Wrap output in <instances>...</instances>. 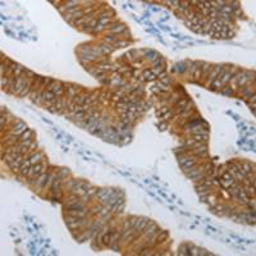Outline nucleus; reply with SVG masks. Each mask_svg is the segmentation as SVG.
Listing matches in <instances>:
<instances>
[{"instance_id": "f257e3e1", "label": "nucleus", "mask_w": 256, "mask_h": 256, "mask_svg": "<svg viewBox=\"0 0 256 256\" xmlns=\"http://www.w3.org/2000/svg\"><path fill=\"white\" fill-rule=\"evenodd\" d=\"M66 85L64 83H62L60 81H54L50 86H49L46 90L47 91H51V92H54L56 96L58 97H60V96H63V93H64V90H66Z\"/></svg>"}, {"instance_id": "f03ea898", "label": "nucleus", "mask_w": 256, "mask_h": 256, "mask_svg": "<svg viewBox=\"0 0 256 256\" xmlns=\"http://www.w3.org/2000/svg\"><path fill=\"white\" fill-rule=\"evenodd\" d=\"M160 227L156 224L154 220H150L147 222V224H146V227H145V229H144V237H150V236H152L154 233H156V232H160Z\"/></svg>"}, {"instance_id": "7ed1b4c3", "label": "nucleus", "mask_w": 256, "mask_h": 256, "mask_svg": "<svg viewBox=\"0 0 256 256\" xmlns=\"http://www.w3.org/2000/svg\"><path fill=\"white\" fill-rule=\"evenodd\" d=\"M222 66H223V64H214V66H213V69L210 71V73H209V74H208V78H206L205 83H204L206 87H209L210 85L213 83L215 79H217V76H218L219 71L222 69Z\"/></svg>"}, {"instance_id": "20e7f679", "label": "nucleus", "mask_w": 256, "mask_h": 256, "mask_svg": "<svg viewBox=\"0 0 256 256\" xmlns=\"http://www.w3.org/2000/svg\"><path fill=\"white\" fill-rule=\"evenodd\" d=\"M82 1L81 0H67V1L63 3L62 7H59V10L62 12V13H66L67 10L72 9V8H76V7H79Z\"/></svg>"}, {"instance_id": "39448f33", "label": "nucleus", "mask_w": 256, "mask_h": 256, "mask_svg": "<svg viewBox=\"0 0 256 256\" xmlns=\"http://www.w3.org/2000/svg\"><path fill=\"white\" fill-rule=\"evenodd\" d=\"M213 69V64H210L209 62H202L201 64V83L204 85L206 78H208V74L210 73V71Z\"/></svg>"}, {"instance_id": "423d86ee", "label": "nucleus", "mask_w": 256, "mask_h": 256, "mask_svg": "<svg viewBox=\"0 0 256 256\" xmlns=\"http://www.w3.org/2000/svg\"><path fill=\"white\" fill-rule=\"evenodd\" d=\"M23 160H24V156L23 155H19L15 160H13L10 164H8V165H9V168L12 169V172L15 173V174L19 173V169H21V165L23 163Z\"/></svg>"}, {"instance_id": "0eeeda50", "label": "nucleus", "mask_w": 256, "mask_h": 256, "mask_svg": "<svg viewBox=\"0 0 256 256\" xmlns=\"http://www.w3.org/2000/svg\"><path fill=\"white\" fill-rule=\"evenodd\" d=\"M31 166H32V164H31L30 159H24V160H23V163H22V165H21V169H19V174H21L22 177L27 178L28 172H30Z\"/></svg>"}, {"instance_id": "6e6552de", "label": "nucleus", "mask_w": 256, "mask_h": 256, "mask_svg": "<svg viewBox=\"0 0 256 256\" xmlns=\"http://www.w3.org/2000/svg\"><path fill=\"white\" fill-rule=\"evenodd\" d=\"M160 54H158V53L155 51V50H146V51H144V59H146V60H149V62H154V60H156V59H159L160 58Z\"/></svg>"}, {"instance_id": "1a4fd4ad", "label": "nucleus", "mask_w": 256, "mask_h": 256, "mask_svg": "<svg viewBox=\"0 0 256 256\" xmlns=\"http://www.w3.org/2000/svg\"><path fill=\"white\" fill-rule=\"evenodd\" d=\"M69 176H71V170L68 169V168H60V169H59V172L56 173V177L62 179L63 185L66 183V182H67L68 179H69V178H68Z\"/></svg>"}, {"instance_id": "9d476101", "label": "nucleus", "mask_w": 256, "mask_h": 256, "mask_svg": "<svg viewBox=\"0 0 256 256\" xmlns=\"http://www.w3.org/2000/svg\"><path fill=\"white\" fill-rule=\"evenodd\" d=\"M30 161L32 165H36V164H41L44 161V154L42 151H35L34 155L30 158Z\"/></svg>"}, {"instance_id": "9b49d317", "label": "nucleus", "mask_w": 256, "mask_h": 256, "mask_svg": "<svg viewBox=\"0 0 256 256\" xmlns=\"http://www.w3.org/2000/svg\"><path fill=\"white\" fill-rule=\"evenodd\" d=\"M150 220L149 218H146V217H139V219H137V223H136V227H135V229L136 230H139V232H144V229H145V227H146V224H147V222Z\"/></svg>"}, {"instance_id": "f8f14e48", "label": "nucleus", "mask_w": 256, "mask_h": 256, "mask_svg": "<svg viewBox=\"0 0 256 256\" xmlns=\"http://www.w3.org/2000/svg\"><path fill=\"white\" fill-rule=\"evenodd\" d=\"M124 31H127V27H125V24H124V23H118L114 28L109 30V34L115 35V36H120Z\"/></svg>"}, {"instance_id": "ddd939ff", "label": "nucleus", "mask_w": 256, "mask_h": 256, "mask_svg": "<svg viewBox=\"0 0 256 256\" xmlns=\"http://www.w3.org/2000/svg\"><path fill=\"white\" fill-rule=\"evenodd\" d=\"M99 47L101 49V51H103L104 55H106V54L109 55V54H112V53L115 50L114 46H112L110 44H106V42H100L99 44Z\"/></svg>"}, {"instance_id": "4468645a", "label": "nucleus", "mask_w": 256, "mask_h": 256, "mask_svg": "<svg viewBox=\"0 0 256 256\" xmlns=\"http://www.w3.org/2000/svg\"><path fill=\"white\" fill-rule=\"evenodd\" d=\"M197 10H195V8L191 5V7H188L187 9H185V12L182 13V15L185 17V21H191V19L193 18V15H195V13H196Z\"/></svg>"}, {"instance_id": "2eb2a0df", "label": "nucleus", "mask_w": 256, "mask_h": 256, "mask_svg": "<svg viewBox=\"0 0 256 256\" xmlns=\"http://www.w3.org/2000/svg\"><path fill=\"white\" fill-rule=\"evenodd\" d=\"M187 67H188V62H185V60H182V62L177 63L176 64V68H174V71H177L179 74H183L185 72H187Z\"/></svg>"}, {"instance_id": "dca6fc26", "label": "nucleus", "mask_w": 256, "mask_h": 256, "mask_svg": "<svg viewBox=\"0 0 256 256\" xmlns=\"http://www.w3.org/2000/svg\"><path fill=\"white\" fill-rule=\"evenodd\" d=\"M55 97H58L55 95L54 92H51V91H47V90H45L42 92V103H49V101H51V100H54Z\"/></svg>"}, {"instance_id": "f3484780", "label": "nucleus", "mask_w": 256, "mask_h": 256, "mask_svg": "<svg viewBox=\"0 0 256 256\" xmlns=\"http://www.w3.org/2000/svg\"><path fill=\"white\" fill-rule=\"evenodd\" d=\"M218 92L222 93V95H224V96H233L234 93H236V92L232 90V88H230L229 85H225V86H223Z\"/></svg>"}, {"instance_id": "a211bd4d", "label": "nucleus", "mask_w": 256, "mask_h": 256, "mask_svg": "<svg viewBox=\"0 0 256 256\" xmlns=\"http://www.w3.org/2000/svg\"><path fill=\"white\" fill-rule=\"evenodd\" d=\"M204 174L206 177H213L214 174V165L211 163H204Z\"/></svg>"}, {"instance_id": "6ab92c4d", "label": "nucleus", "mask_w": 256, "mask_h": 256, "mask_svg": "<svg viewBox=\"0 0 256 256\" xmlns=\"http://www.w3.org/2000/svg\"><path fill=\"white\" fill-rule=\"evenodd\" d=\"M191 156H192V155L190 154V151H187V152H183V154L177 155V160H178V163H179V165H182V164H185Z\"/></svg>"}, {"instance_id": "aec40b11", "label": "nucleus", "mask_w": 256, "mask_h": 256, "mask_svg": "<svg viewBox=\"0 0 256 256\" xmlns=\"http://www.w3.org/2000/svg\"><path fill=\"white\" fill-rule=\"evenodd\" d=\"M109 191H110V187H101V188H97V191H96V195H95V197L97 198V200H100L101 197H104L105 195H106Z\"/></svg>"}, {"instance_id": "412c9836", "label": "nucleus", "mask_w": 256, "mask_h": 256, "mask_svg": "<svg viewBox=\"0 0 256 256\" xmlns=\"http://www.w3.org/2000/svg\"><path fill=\"white\" fill-rule=\"evenodd\" d=\"M192 245L193 243H182L179 246V249H178V254L179 255H188V250Z\"/></svg>"}, {"instance_id": "4be33fe9", "label": "nucleus", "mask_w": 256, "mask_h": 256, "mask_svg": "<svg viewBox=\"0 0 256 256\" xmlns=\"http://www.w3.org/2000/svg\"><path fill=\"white\" fill-rule=\"evenodd\" d=\"M168 237H169V230H160L159 234H158V237H156V245L165 241V239H168Z\"/></svg>"}, {"instance_id": "5701e85b", "label": "nucleus", "mask_w": 256, "mask_h": 256, "mask_svg": "<svg viewBox=\"0 0 256 256\" xmlns=\"http://www.w3.org/2000/svg\"><path fill=\"white\" fill-rule=\"evenodd\" d=\"M211 192H213V191H211L210 188H208L206 191H202V192H198V198H200V202H205L206 198H208V196Z\"/></svg>"}, {"instance_id": "b1692460", "label": "nucleus", "mask_w": 256, "mask_h": 256, "mask_svg": "<svg viewBox=\"0 0 256 256\" xmlns=\"http://www.w3.org/2000/svg\"><path fill=\"white\" fill-rule=\"evenodd\" d=\"M128 45H131V42H129L128 40H117V41L114 42V49H117V47H125V46H128Z\"/></svg>"}, {"instance_id": "393cba45", "label": "nucleus", "mask_w": 256, "mask_h": 256, "mask_svg": "<svg viewBox=\"0 0 256 256\" xmlns=\"http://www.w3.org/2000/svg\"><path fill=\"white\" fill-rule=\"evenodd\" d=\"M31 137H34V131L28 128L26 132H23V133H22V136L19 137V140H21V141H24V140H28V139H31ZM21 141H19V142H21Z\"/></svg>"}, {"instance_id": "a878e982", "label": "nucleus", "mask_w": 256, "mask_h": 256, "mask_svg": "<svg viewBox=\"0 0 256 256\" xmlns=\"http://www.w3.org/2000/svg\"><path fill=\"white\" fill-rule=\"evenodd\" d=\"M144 78H145V81H150V82H151V81H154V79H156V76L155 74H152L151 73V71H145L144 72Z\"/></svg>"}, {"instance_id": "bb28decb", "label": "nucleus", "mask_w": 256, "mask_h": 256, "mask_svg": "<svg viewBox=\"0 0 256 256\" xmlns=\"http://www.w3.org/2000/svg\"><path fill=\"white\" fill-rule=\"evenodd\" d=\"M115 41H117V36H115V35L108 34L106 36H104V42H106V44H110V42H113V44H114Z\"/></svg>"}, {"instance_id": "cd10ccee", "label": "nucleus", "mask_w": 256, "mask_h": 256, "mask_svg": "<svg viewBox=\"0 0 256 256\" xmlns=\"http://www.w3.org/2000/svg\"><path fill=\"white\" fill-rule=\"evenodd\" d=\"M76 182H77V179H71V178H69V179H68V181L66 182V186H64V190H66L67 192H69V191L72 190V187L76 185Z\"/></svg>"}, {"instance_id": "c85d7f7f", "label": "nucleus", "mask_w": 256, "mask_h": 256, "mask_svg": "<svg viewBox=\"0 0 256 256\" xmlns=\"http://www.w3.org/2000/svg\"><path fill=\"white\" fill-rule=\"evenodd\" d=\"M105 30H108V26H103V24H97V26L92 30V34H100Z\"/></svg>"}, {"instance_id": "c756f323", "label": "nucleus", "mask_w": 256, "mask_h": 256, "mask_svg": "<svg viewBox=\"0 0 256 256\" xmlns=\"http://www.w3.org/2000/svg\"><path fill=\"white\" fill-rule=\"evenodd\" d=\"M168 112H169V106H166V105H165V106H160L159 110L156 112V115L158 117H163L165 113H168Z\"/></svg>"}, {"instance_id": "7c9ffc66", "label": "nucleus", "mask_w": 256, "mask_h": 256, "mask_svg": "<svg viewBox=\"0 0 256 256\" xmlns=\"http://www.w3.org/2000/svg\"><path fill=\"white\" fill-rule=\"evenodd\" d=\"M128 219H129V224H131V228L135 229V227H136V223H137V219H139V217H137V215H129Z\"/></svg>"}, {"instance_id": "2f4dec72", "label": "nucleus", "mask_w": 256, "mask_h": 256, "mask_svg": "<svg viewBox=\"0 0 256 256\" xmlns=\"http://www.w3.org/2000/svg\"><path fill=\"white\" fill-rule=\"evenodd\" d=\"M208 188H211V187H208L206 185H195V190H196V192H202V191H206Z\"/></svg>"}, {"instance_id": "473e14b6", "label": "nucleus", "mask_w": 256, "mask_h": 256, "mask_svg": "<svg viewBox=\"0 0 256 256\" xmlns=\"http://www.w3.org/2000/svg\"><path fill=\"white\" fill-rule=\"evenodd\" d=\"M210 30H211V24L208 22L205 24V26H202L201 27V34H204V35H208L209 32H210Z\"/></svg>"}, {"instance_id": "72a5a7b5", "label": "nucleus", "mask_w": 256, "mask_h": 256, "mask_svg": "<svg viewBox=\"0 0 256 256\" xmlns=\"http://www.w3.org/2000/svg\"><path fill=\"white\" fill-rule=\"evenodd\" d=\"M127 229H131V224H129V219L125 218L123 223H122V230H127Z\"/></svg>"}, {"instance_id": "f704fd0d", "label": "nucleus", "mask_w": 256, "mask_h": 256, "mask_svg": "<svg viewBox=\"0 0 256 256\" xmlns=\"http://www.w3.org/2000/svg\"><path fill=\"white\" fill-rule=\"evenodd\" d=\"M158 87H159V90H160L161 92H169V87L165 86V85H163L161 82L158 83Z\"/></svg>"}, {"instance_id": "c9c22d12", "label": "nucleus", "mask_w": 256, "mask_h": 256, "mask_svg": "<svg viewBox=\"0 0 256 256\" xmlns=\"http://www.w3.org/2000/svg\"><path fill=\"white\" fill-rule=\"evenodd\" d=\"M132 54H135V55H136V54H137V51H136V50H131V51H128L127 54H125V56H131ZM137 58H140V56H132L131 60H132V62H135V60H137Z\"/></svg>"}, {"instance_id": "e433bc0d", "label": "nucleus", "mask_w": 256, "mask_h": 256, "mask_svg": "<svg viewBox=\"0 0 256 256\" xmlns=\"http://www.w3.org/2000/svg\"><path fill=\"white\" fill-rule=\"evenodd\" d=\"M208 22H209V18H208V17H202V18L200 19V21H198V23H197V24H198L200 27H202V26H205V24L208 23Z\"/></svg>"}, {"instance_id": "4c0bfd02", "label": "nucleus", "mask_w": 256, "mask_h": 256, "mask_svg": "<svg viewBox=\"0 0 256 256\" xmlns=\"http://www.w3.org/2000/svg\"><path fill=\"white\" fill-rule=\"evenodd\" d=\"M166 127H168V122L166 120H163V123H161V122L159 123V129L160 131H165Z\"/></svg>"}, {"instance_id": "58836bf2", "label": "nucleus", "mask_w": 256, "mask_h": 256, "mask_svg": "<svg viewBox=\"0 0 256 256\" xmlns=\"http://www.w3.org/2000/svg\"><path fill=\"white\" fill-rule=\"evenodd\" d=\"M191 31H193L195 34H201V27L198 26V24H196V26H192V27H191Z\"/></svg>"}, {"instance_id": "ea45409f", "label": "nucleus", "mask_w": 256, "mask_h": 256, "mask_svg": "<svg viewBox=\"0 0 256 256\" xmlns=\"http://www.w3.org/2000/svg\"><path fill=\"white\" fill-rule=\"evenodd\" d=\"M96 191H97V188H96V187H93V186H92V187H91V188H90V190H88V191H87V193H88V195H90V196H91V197H93V196H95V195H96Z\"/></svg>"}, {"instance_id": "a19ab883", "label": "nucleus", "mask_w": 256, "mask_h": 256, "mask_svg": "<svg viewBox=\"0 0 256 256\" xmlns=\"http://www.w3.org/2000/svg\"><path fill=\"white\" fill-rule=\"evenodd\" d=\"M35 147H37V141H34V142H32V144L30 145V147H28V150H30V151H36ZM30 151H28V152H30Z\"/></svg>"}, {"instance_id": "79ce46f5", "label": "nucleus", "mask_w": 256, "mask_h": 256, "mask_svg": "<svg viewBox=\"0 0 256 256\" xmlns=\"http://www.w3.org/2000/svg\"><path fill=\"white\" fill-rule=\"evenodd\" d=\"M160 82L163 83V85H165V86H168V85H170V78L166 76V77H164L163 79H160Z\"/></svg>"}, {"instance_id": "37998d69", "label": "nucleus", "mask_w": 256, "mask_h": 256, "mask_svg": "<svg viewBox=\"0 0 256 256\" xmlns=\"http://www.w3.org/2000/svg\"><path fill=\"white\" fill-rule=\"evenodd\" d=\"M236 36V31H228L227 32V39H233Z\"/></svg>"}, {"instance_id": "c03bdc74", "label": "nucleus", "mask_w": 256, "mask_h": 256, "mask_svg": "<svg viewBox=\"0 0 256 256\" xmlns=\"http://www.w3.org/2000/svg\"><path fill=\"white\" fill-rule=\"evenodd\" d=\"M185 24L191 30V27H192V23H191V21H185Z\"/></svg>"}, {"instance_id": "a18cd8bd", "label": "nucleus", "mask_w": 256, "mask_h": 256, "mask_svg": "<svg viewBox=\"0 0 256 256\" xmlns=\"http://www.w3.org/2000/svg\"><path fill=\"white\" fill-rule=\"evenodd\" d=\"M208 228H209V230H211V232H218V230H217V229H215V228H214V227H210V225H209V227H208Z\"/></svg>"}, {"instance_id": "49530a36", "label": "nucleus", "mask_w": 256, "mask_h": 256, "mask_svg": "<svg viewBox=\"0 0 256 256\" xmlns=\"http://www.w3.org/2000/svg\"><path fill=\"white\" fill-rule=\"evenodd\" d=\"M179 213H181V214H183V215H186V217H191V214L185 213V211H182V210H179Z\"/></svg>"}, {"instance_id": "de8ad7c7", "label": "nucleus", "mask_w": 256, "mask_h": 256, "mask_svg": "<svg viewBox=\"0 0 256 256\" xmlns=\"http://www.w3.org/2000/svg\"><path fill=\"white\" fill-rule=\"evenodd\" d=\"M4 112L7 113V106H1V114H4Z\"/></svg>"}, {"instance_id": "09e8293b", "label": "nucleus", "mask_w": 256, "mask_h": 256, "mask_svg": "<svg viewBox=\"0 0 256 256\" xmlns=\"http://www.w3.org/2000/svg\"><path fill=\"white\" fill-rule=\"evenodd\" d=\"M152 12H160V8H156V7H154V8H152Z\"/></svg>"}]
</instances>
